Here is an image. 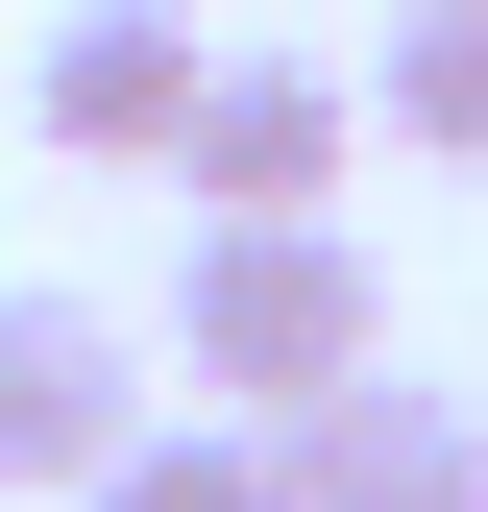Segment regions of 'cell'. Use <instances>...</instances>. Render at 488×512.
<instances>
[{
	"label": "cell",
	"mask_w": 488,
	"mask_h": 512,
	"mask_svg": "<svg viewBox=\"0 0 488 512\" xmlns=\"http://www.w3.org/2000/svg\"><path fill=\"white\" fill-rule=\"evenodd\" d=\"M171 366H196L220 415H293V391H342V366H391V269H366L342 220H196Z\"/></svg>",
	"instance_id": "6da1fadb"
},
{
	"label": "cell",
	"mask_w": 488,
	"mask_h": 512,
	"mask_svg": "<svg viewBox=\"0 0 488 512\" xmlns=\"http://www.w3.org/2000/svg\"><path fill=\"white\" fill-rule=\"evenodd\" d=\"M196 98H220V25H196V0H49V49H25V122L74 171H171Z\"/></svg>",
	"instance_id": "7a4b0ae2"
},
{
	"label": "cell",
	"mask_w": 488,
	"mask_h": 512,
	"mask_svg": "<svg viewBox=\"0 0 488 512\" xmlns=\"http://www.w3.org/2000/svg\"><path fill=\"white\" fill-rule=\"evenodd\" d=\"M342 147H366V98L318 74V49H220V98H196V147H171V196H196V220H318Z\"/></svg>",
	"instance_id": "3957f363"
},
{
	"label": "cell",
	"mask_w": 488,
	"mask_h": 512,
	"mask_svg": "<svg viewBox=\"0 0 488 512\" xmlns=\"http://www.w3.org/2000/svg\"><path fill=\"white\" fill-rule=\"evenodd\" d=\"M293 512H488V415L464 391H391V366H342V391H293Z\"/></svg>",
	"instance_id": "277c9868"
},
{
	"label": "cell",
	"mask_w": 488,
	"mask_h": 512,
	"mask_svg": "<svg viewBox=\"0 0 488 512\" xmlns=\"http://www.w3.org/2000/svg\"><path fill=\"white\" fill-rule=\"evenodd\" d=\"M147 439V391H122V317L98 293H0V488H74L98 512V464Z\"/></svg>",
	"instance_id": "5b68a950"
},
{
	"label": "cell",
	"mask_w": 488,
	"mask_h": 512,
	"mask_svg": "<svg viewBox=\"0 0 488 512\" xmlns=\"http://www.w3.org/2000/svg\"><path fill=\"white\" fill-rule=\"evenodd\" d=\"M366 122H391V147H440V171H488V0H391Z\"/></svg>",
	"instance_id": "8992f818"
},
{
	"label": "cell",
	"mask_w": 488,
	"mask_h": 512,
	"mask_svg": "<svg viewBox=\"0 0 488 512\" xmlns=\"http://www.w3.org/2000/svg\"><path fill=\"white\" fill-rule=\"evenodd\" d=\"M98 512H293V439H269V415H147V439L98 464Z\"/></svg>",
	"instance_id": "52a82bcc"
}]
</instances>
